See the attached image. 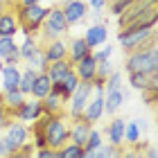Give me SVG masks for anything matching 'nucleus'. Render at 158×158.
Segmentation results:
<instances>
[{
  "instance_id": "obj_1",
  "label": "nucleus",
  "mask_w": 158,
  "mask_h": 158,
  "mask_svg": "<svg viewBox=\"0 0 158 158\" xmlns=\"http://www.w3.org/2000/svg\"><path fill=\"white\" fill-rule=\"evenodd\" d=\"M124 73H158V48L156 43H149L147 48L135 50V52H127L124 59Z\"/></svg>"
},
{
  "instance_id": "obj_2",
  "label": "nucleus",
  "mask_w": 158,
  "mask_h": 158,
  "mask_svg": "<svg viewBox=\"0 0 158 158\" xmlns=\"http://www.w3.org/2000/svg\"><path fill=\"white\" fill-rule=\"evenodd\" d=\"M14 14H16L20 32L39 36V30H41V23L48 14V7L43 2H39V5H14Z\"/></svg>"
},
{
  "instance_id": "obj_3",
  "label": "nucleus",
  "mask_w": 158,
  "mask_h": 158,
  "mask_svg": "<svg viewBox=\"0 0 158 158\" xmlns=\"http://www.w3.org/2000/svg\"><path fill=\"white\" fill-rule=\"evenodd\" d=\"M118 43L124 52L142 50L149 43H156V27H124L118 32Z\"/></svg>"
},
{
  "instance_id": "obj_4",
  "label": "nucleus",
  "mask_w": 158,
  "mask_h": 158,
  "mask_svg": "<svg viewBox=\"0 0 158 158\" xmlns=\"http://www.w3.org/2000/svg\"><path fill=\"white\" fill-rule=\"evenodd\" d=\"M68 32H70V25H68L66 16H63L61 7H48V14L41 23V30H39V41L45 43L52 39H61Z\"/></svg>"
},
{
  "instance_id": "obj_5",
  "label": "nucleus",
  "mask_w": 158,
  "mask_h": 158,
  "mask_svg": "<svg viewBox=\"0 0 158 158\" xmlns=\"http://www.w3.org/2000/svg\"><path fill=\"white\" fill-rule=\"evenodd\" d=\"M43 135H45V145L50 149H59L66 142H70V133H68V124H66V115H50V120L43 127Z\"/></svg>"
},
{
  "instance_id": "obj_6",
  "label": "nucleus",
  "mask_w": 158,
  "mask_h": 158,
  "mask_svg": "<svg viewBox=\"0 0 158 158\" xmlns=\"http://www.w3.org/2000/svg\"><path fill=\"white\" fill-rule=\"evenodd\" d=\"M2 131H5L2 133V142H5V152L7 154L18 152V149L30 140V135H32L30 127L23 124V122H18V120H14V118L9 120V124H7Z\"/></svg>"
},
{
  "instance_id": "obj_7",
  "label": "nucleus",
  "mask_w": 158,
  "mask_h": 158,
  "mask_svg": "<svg viewBox=\"0 0 158 158\" xmlns=\"http://www.w3.org/2000/svg\"><path fill=\"white\" fill-rule=\"evenodd\" d=\"M90 97H93V81H79V86L75 88V93L70 95L68 104H66V115H70V120L81 118Z\"/></svg>"
},
{
  "instance_id": "obj_8",
  "label": "nucleus",
  "mask_w": 158,
  "mask_h": 158,
  "mask_svg": "<svg viewBox=\"0 0 158 158\" xmlns=\"http://www.w3.org/2000/svg\"><path fill=\"white\" fill-rule=\"evenodd\" d=\"M43 115V102L36 97H32V95H27L25 97V102L20 104V109L14 113V120H18V122H23V124H34L39 118Z\"/></svg>"
},
{
  "instance_id": "obj_9",
  "label": "nucleus",
  "mask_w": 158,
  "mask_h": 158,
  "mask_svg": "<svg viewBox=\"0 0 158 158\" xmlns=\"http://www.w3.org/2000/svg\"><path fill=\"white\" fill-rule=\"evenodd\" d=\"M61 11H63V16H66L68 25L73 27V25H79V23L86 20V16H88V5H86L84 0H68V2L61 5Z\"/></svg>"
},
{
  "instance_id": "obj_10",
  "label": "nucleus",
  "mask_w": 158,
  "mask_h": 158,
  "mask_svg": "<svg viewBox=\"0 0 158 158\" xmlns=\"http://www.w3.org/2000/svg\"><path fill=\"white\" fill-rule=\"evenodd\" d=\"M124 127H127L124 118H122V115H113V120L106 124L102 135H106V142H111V145L124 147Z\"/></svg>"
},
{
  "instance_id": "obj_11",
  "label": "nucleus",
  "mask_w": 158,
  "mask_h": 158,
  "mask_svg": "<svg viewBox=\"0 0 158 158\" xmlns=\"http://www.w3.org/2000/svg\"><path fill=\"white\" fill-rule=\"evenodd\" d=\"M129 97V90L127 88H120V90H109L104 93V115H118V111L124 106Z\"/></svg>"
},
{
  "instance_id": "obj_12",
  "label": "nucleus",
  "mask_w": 158,
  "mask_h": 158,
  "mask_svg": "<svg viewBox=\"0 0 158 158\" xmlns=\"http://www.w3.org/2000/svg\"><path fill=\"white\" fill-rule=\"evenodd\" d=\"M129 86L133 90H158V73H129Z\"/></svg>"
},
{
  "instance_id": "obj_13",
  "label": "nucleus",
  "mask_w": 158,
  "mask_h": 158,
  "mask_svg": "<svg viewBox=\"0 0 158 158\" xmlns=\"http://www.w3.org/2000/svg\"><path fill=\"white\" fill-rule=\"evenodd\" d=\"M106 39H109V23H93L84 34V41L88 43L90 50H95L99 45H104Z\"/></svg>"
},
{
  "instance_id": "obj_14",
  "label": "nucleus",
  "mask_w": 158,
  "mask_h": 158,
  "mask_svg": "<svg viewBox=\"0 0 158 158\" xmlns=\"http://www.w3.org/2000/svg\"><path fill=\"white\" fill-rule=\"evenodd\" d=\"M156 2H158V0H133V2H131V5H129L127 9L118 16V25H120V30H122V27H127L135 16H140V14L145 11L147 7H152V5H156Z\"/></svg>"
},
{
  "instance_id": "obj_15",
  "label": "nucleus",
  "mask_w": 158,
  "mask_h": 158,
  "mask_svg": "<svg viewBox=\"0 0 158 158\" xmlns=\"http://www.w3.org/2000/svg\"><path fill=\"white\" fill-rule=\"evenodd\" d=\"M41 50H43V54H45L48 63L59 61V59H68V45H66L63 39H52V41L41 43Z\"/></svg>"
},
{
  "instance_id": "obj_16",
  "label": "nucleus",
  "mask_w": 158,
  "mask_h": 158,
  "mask_svg": "<svg viewBox=\"0 0 158 158\" xmlns=\"http://www.w3.org/2000/svg\"><path fill=\"white\" fill-rule=\"evenodd\" d=\"M90 129H93V124H90V122H86L84 118L73 120V122H70V127H68L70 142H75V145L84 147V145H86V138H88V133H90Z\"/></svg>"
},
{
  "instance_id": "obj_17",
  "label": "nucleus",
  "mask_w": 158,
  "mask_h": 158,
  "mask_svg": "<svg viewBox=\"0 0 158 158\" xmlns=\"http://www.w3.org/2000/svg\"><path fill=\"white\" fill-rule=\"evenodd\" d=\"M73 70L77 73L79 81H93V79H95V70H97L95 56L88 54V56H84V59H79L77 63H73Z\"/></svg>"
},
{
  "instance_id": "obj_18",
  "label": "nucleus",
  "mask_w": 158,
  "mask_h": 158,
  "mask_svg": "<svg viewBox=\"0 0 158 158\" xmlns=\"http://www.w3.org/2000/svg\"><path fill=\"white\" fill-rule=\"evenodd\" d=\"M66 45H68V59H70V63H77L79 59H84V56H88L93 52V50L88 48V43L84 41V36L70 39V41H66Z\"/></svg>"
},
{
  "instance_id": "obj_19",
  "label": "nucleus",
  "mask_w": 158,
  "mask_h": 158,
  "mask_svg": "<svg viewBox=\"0 0 158 158\" xmlns=\"http://www.w3.org/2000/svg\"><path fill=\"white\" fill-rule=\"evenodd\" d=\"M41 102H43V113H50V115H66V102H63L61 95H56V93L50 90Z\"/></svg>"
},
{
  "instance_id": "obj_20",
  "label": "nucleus",
  "mask_w": 158,
  "mask_h": 158,
  "mask_svg": "<svg viewBox=\"0 0 158 158\" xmlns=\"http://www.w3.org/2000/svg\"><path fill=\"white\" fill-rule=\"evenodd\" d=\"M156 20H158V2L147 7V9L142 11L140 16H135L127 27H156ZM122 30H124V27H122Z\"/></svg>"
},
{
  "instance_id": "obj_21",
  "label": "nucleus",
  "mask_w": 158,
  "mask_h": 158,
  "mask_svg": "<svg viewBox=\"0 0 158 158\" xmlns=\"http://www.w3.org/2000/svg\"><path fill=\"white\" fill-rule=\"evenodd\" d=\"M70 70H73V63H70V59H59V61H52V63H48V68H45V75L52 79V84L54 81H61L63 77H66Z\"/></svg>"
},
{
  "instance_id": "obj_22",
  "label": "nucleus",
  "mask_w": 158,
  "mask_h": 158,
  "mask_svg": "<svg viewBox=\"0 0 158 158\" xmlns=\"http://www.w3.org/2000/svg\"><path fill=\"white\" fill-rule=\"evenodd\" d=\"M18 20H16V14H14V9L9 7L2 16H0V36H14L16 39L18 34Z\"/></svg>"
},
{
  "instance_id": "obj_23",
  "label": "nucleus",
  "mask_w": 158,
  "mask_h": 158,
  "mask_svg": "<svg viewBox=\"0 0 158 158\" xmlns=\"http://www.w3.org/2000/svg\"><path fill=\"white\" fill-rule=\"evenodd\" d=\"M39 50H41V41H39V36H34V34H25L23 43L18 45L20 61H27V59H32V56L36 54Z\"/></svg>"
},
{
  "instance_id": "obj_24",
  "label": "nucleus",
  "mask_w": 158,
  "mask_h": 158,
  "mask_svg": "<svg viewBox=\"0 0 158 158\" xmlns=\"http://www.w3.org/2000/svg\"><path fill=\"white\" fill-rule=\"evenodd\" d=\"M0 75H2V88L5 90H16L18 88V81H20V68L18 66H7L5 63Z\"/></svg>"
},
{
  "instance_id": "obj_25",
  "label": "nucleus",
  "mask_w": 158,
  "mask_h": 158,
  "mask_svg": "<svg viewBox=\"0 0 158 158\" xmlns=\"http://www.w3.org/2000/svg\"><path fill=\"white\" fill-rule=\"evenodd\" d=\"M25 97H27V95H23L18 88H16V90H5V93H2V104H5V109L11 113V118H14V113L20 109V104L25 102Z\"/></svg>"
},
{
  "instance_id": "obj_26",
  "label": "nucleus",
  "mask_w": 158,
  "mask_h": 158,
  "mask_svg": "<svg viewBox=\"0 0 158 158\" xmlns=\"http://www.w3.org/2000/svg\"><path fill=\"white\" fill-rule=\"evenodd\" d=\"M50 90H52V79H50L45 73H39L36 79H34V86H32V97L43 99Z\"/></svg>"
},
{
  "instance_id": "obj_27",
  "label": "nucleus",
  "mask_w": 158,
  "mask_h": 158,
  "mask_svg": "<svg viewBox=\"0 0 158 158\" xmlns=\"http://www.w3.org/2000/svg\"><path fill=\"white\" fill-rule=\"evenodd\" d=\"M36 70L32 68H23L20 70V81H18V90L23 93V95H32V86H34V79H36Z\"/></svg>"
},
{
  "instance_id": "obj_28",
  "label": "nucleus",
  "mask_w": 158,
  "mask_h": 158,
  "mask_svg": "<svg viewBox=\"0 0 158 158\" xmlns=\"http://www.w3.org/2000/svg\"><path fill=\"white\" fill-rule=\"evenodd\" d=\"M140 140H142V131H140V127L135 124V120H127V127H124V145L135 147Z\"/></svg>"
},
{
  "instance_id": "obj_29",
  "label": "nucleus",
  "mask_w": 158,
  "mask_h": 158,
  "mask_svg": "<svg viewBox=\"0 0 158 158\" xmlns=\"http://www.w3.org/2000/svg\"><path fill=\"white\" fill-rule=\"evenodd\" d=\"M120 88H124V79H122V73L115 68L109 77L104 79V93H109V90H120Z\"/></svg>"
},
{
  "instance_id": "obj_30",
  "label": "nucleus",
  "mask_w": 158,
  "mask_h": 158,
  "mask_svg": "<svg viewBox=\"0 0 158 158\" xmlns=\"http://www.w3.org/2000/svg\"><path fill=\"white\" fill-rule=\"evenodd\" d=\"M102 145H104V135H102V131H97V129H90V133H88V138H86L84 149H86V152H97Z\"/></svg>"
},
{
  "instance_id": "obj_31",
  "label": "nucleus",
  "mask_w": 158,
  "mask_h": 158,
  "mask_svg": "<svg viewBox=\"0 0 158 158\" xmlns=\"http://www.w3.org/2000/svg\"><path fill=\"white\" fill-rule=\"evenodd\" d=\"M81 154H84V147L75 145V142H66L63 147L56 149V156L59 158H79Z\"/></svg>"
},
{
  "instance_id": "obj_32",
  "label": "nucleus",
  "mask_w": 158,
  "mask_h": 158,
  "mask_svg": "<svg viewBox=\"0 0 158 158\" xmlns=\"http://www.w3.org/2000/svg\"><path fill=\"white\" fill-rule=\"evenodd\" d=\"M27 68H32V70H36V73H45V68H48V59H45V54H43V50H39L36 54L32 56V59H27Z\"/></svg>"
},
{
  "instance_id": "obj_33",
  "label": "nucleus",
  "mask_w": 158,
  "mask_h": 158,
  "mask_svg": "<svg viewBox=\"0 0 158 158\" xmlns=\"http://www.w3.org/2000/svg\"><path fill=\"white\" fill-rule=\"evenodd\" d=\"M113 70H115V66H113V61H111V59L99 61V63H97V70H95V79H97V81H104V79L109 77Z\"/></svg>"
},
{
  "instance_id": "obj_34",
  "label": "nucleus",
  "mask_w": 158,
  "mask_h": 158,
  "mask_svg": "<svg viewBox=\"0 0 158 158\" xmlns=\"http://www.w3.org/2000/svg\"><path fill=\"white\" fill-rule=\"evenodd\" d=\"M122 152H124V147L111 145V142H104V145L99 147V154H102V158H122Z\"/></svg>"
},
{
  "instance_id": "obj_35",
  "label": "nucleus",
  "mask_w": 158,
  "mask_h": 158,
  "mask_svg": "<svg viewBox=\"0 0 158 158\" xmlns=\"http://www.w3.org/2000/svg\"><path fill=\"white\" fill-rule=\"evenodd\" d=\"M18 48V43L14 36H0V59H5L9 52H14V50Z\"/></svg>"
},
{
  "instance_id": "obj_36",
  "label": "nucleus",
  "mask_w": 158,
  "mask_h": 158,
  "mask_svg": "<svg viewBox=\"0 0 158 158\" xmlns=\"http://www.w3.org/2000/svg\"><path fill=\"white\" fill-rule=\"evenodd\" d=\"M113 50H115L113 45H109V43H104V45L95 48V50H93L90 54L95 56V61L99 63V61H106V59H111V56H113Z\"/></svg>"
},
{
  "instance_id": "obj_37",
  "label": "nucleus",
  "mask_w": 158,
  "mask_h": 158,
  "mask_svg": "<svg viewBox=\"0 0 158 158\" xmlns=\"http://www.w3.org/2000/svg\"><path fill=\"white\" fill-rule=\"evenodd\" d=\"M142 102H145L147 106H154L156 104V97H158V90H142Z\"/></svg>"
},
{
  "instance_id": "obj_38",
  "label": "nucleus",
  "mask_w": 158,
  "mask_h": 158,
  "mask_svg": "<svg viewBox=\"0 0 158 158\" xmlns=\"http://www.w3.org/2000/svg\"><path fill=\"white\" fill-rule=\"evenodd\" d=\"M9 120H11V113L5 109V104L0 102V131H2V129L9 124Z\"/></svg>"
},
{
  "instance_id": "obj_39",
  "label": "nucleus",
  "mask_w": 158,
  "mask_h": 158,
  "mask_svg": "<svg viewBox=\"0 0 158 158\" xmlns=\"http://www.w3.org/2000/svg\"><path fill=\"white\" fill-rule=\"evenodd\" d=\"M2 61L7 63V66H18V63H20V52H18V48L14 50V52H9Z\"/></svg>"
},
{
  "instance_id": "obj_40",
  "label": "nucleus",
  "mask_w": 158,
  "mask_h": 158,
  "mask_svg": "<svg viewBox=\"0 0 158 158\" xmlns=\"http://www.w3.org/2000/svg\"><path fill=\"white\" fill-rule=\"evenodd\" d=\"M56 149H50V147H43V149H36L32 158H54Z\"/></svg>"
},
{
  "instance_id": "obj_41",
  "label": "nucleus",
  "mask_w": 158,
  "mask_h": 158,
  "mask_svg": "<svg viewBox=\"0 0 158 158\" xmlns=\"http://www.w3.org/2000/svg\"><path fill=\"white\" fill-rule=\"evenodd\" d=\"M90 7L93 11H102V9H106V5H109V0H88V2H86Z\"/></svg>"
},
{
  "instance_id": "obj_42",
  "label": "nucleus",
  "mask_w": 158,
  "mask_h": 158,
  "mask_svg": "<svg viewBox=\"0 0 158 158\" xmlns=\"http://www.w3.org/2000/svg\"><path fill=\"white\" fill-rule=\"evenodd\" d=\"M18 152H23L25 156H30V158H32V156H34V152H36V149H34V145H32V140H27L25 145H23V147L18 149Z\"/></svg>"
},
{
  "instance_id": "obj_43",
  "label": "nucleus",
  "mask_w": 158,
  "mask_h": 158,
  "mask_svg": "<svg viewBox=\"0 0 158 158\" xmlns=\"http://www.w3.org/2000/svg\"><path fill=\"white\" fill-rule=\"evenodd\" d=\"M147 152H142L145 154V158H158V152H156V145H152V142H149V145L145 147Z\"/></svg>"
},
{
  "instance_id": "obj_44",
  "label": "nucleus",
  "mask_w": 158,
  "mask_h": 158,
  "mask_svg": "<svg viewBox=\"0 0 158 158\" xmlns=\"http://www.w3.org/2000/svg\"><path fill=\"white\" fill-rule=\"evenodd\" d=\"M93 23H106V18L102 16V11H93Z\"/></svg>"
},
{
  "instance_id": "obj_45",
  "label": "nucleus",
  "mask_w": 158,
  "mask_h": 158,
  "mask_svg": "<svg viewBox=\"0 0 158 158\" xmlns=\"http://www.w3.org/2000/svg\"><path fill=\"white\" fill-rule=\"evenodd\" d=\"M135 154H138V152L131 147V149H124V152H122V158H135Z\"/></svg>"
},
{
  "instance_id": "obj_46",
  "label": "nucleus",
  "mask_w": 158,
  "mask_h": 158,
  "mask_svg": "<svg viewBox=\"0 0 158 158\" xmlns=\"http://www.w3.org/2000/svg\"><path fill=\"white\" fill-rule=\"evenodd\" d=\"M41 0H16L14 5H39Z\"/></svg>"
},
{
  "instance_id": "obj_47",
  "label": "nucleus",
  "mask_w": 158,
  "mask_h": 158,
  "mask_svg": "<svg viewBox=\"0 0 158 158\" xmlns=\"http://www.w3.org/2000/svg\"><path fill=\"white\" fill-rule=\"evenodd\" d=\"M5 158H30V156H25L23 152H14V154H7Z\"/></svg>"
},
{
  "instance_id": "obj_48",
  "label": "nucleus",
  "mask_w": 158,
  "mask_h": 158,
  "mask_svg": "<svg viewBox=\"0 0 158 158\" xmlns=\"http://www.w3.org/2000/svg\"><path fill=\"white\" fill-rule=\"evenodd\" d=\"M7 152H5V142H2V135H0V158H5Z\"/></svg>"
},
{
  "instance_id": "obj_49",
  "label": "nucleus",
  "mask_w": 158,
  "mask_h": 158,
  "mask_svg": "<svg viewBox=\"0 0 158 158\" xmlns=\"http://www.w3.org/2000/svg\"><path fill=\"white\" fill-rule=\"evenodd\" d=\"M0 2L7 5V7H14V2H16V0H0Z\"/></svg>"
},
{
  "instance_id": "obj_50",
  "label": "nucleus",
  "mask_w": 158,
  "mask_h": 158,
  "mask_svg": "<svg viewBox=\"0 0 158 158\" xmlns=\"http://www.w3.org/2000/svg\"><path fill=\"white\" fill-rule=\"evenodd\" d=\"M7 9H9V7H7V5H2V2H0V16H2V14H5Z\"/></svg>"
},
{
  "instance_id": "obj_51",
  "label": "nucleus",
  "mask_w": 158,
  "mask_h": 158,
  "mask_svg": "<svg viewBox=\"0 0 158 158\" xmlns=\"http://www.w3.org/2000/svg\"><path fill=\"white\" fill-rule=\"evenodd\" d=\"M2 68H5V61H2V59H0V70H2Z\"/></svg>"
},
{
  "instance_id": "obj_52",
  "label": "nucleus",
  "mask_w": 158,
  "mask_h": 158,
  "mask_svg": "<svg viewBox=\"0 0 158 158\" xmlns=\"http://www.w3.org/2000/svg\"><path fill=\"white\" fill-rule=\"evenodd\" d=\"M54 158H59V156H56V154H54Z\"/></svg>"
},
{
  "instance_id": "obj_53",
  "label": "nucleus",
  "mask_w": 158,
  "mask_h": 158,
  "mask_svg": "<svg viewBox=\"0 0 158 158\" xmlns=\"http://www.w3.org/2000/svg\"><path fill=\"white\" fill-rule=\"evenodd\" d=\"M63 2H68V0H63Z\"/></svg>"
}]
</instances>
